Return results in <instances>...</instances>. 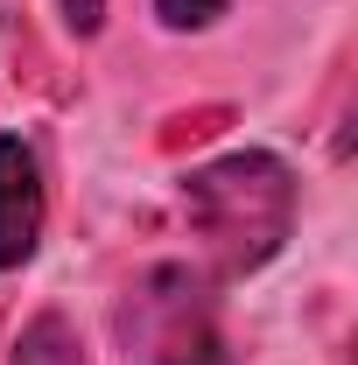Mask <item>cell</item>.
I'll list each match as a JSON object with an SVG mask.
<instances>
[{
  "mask_svg": "<svg viewBox=\"0 0 358 365\" xmlns=\"http://www.w3.org/2000/svg\"><path fill=\"white\" fill-rule=\"evenodd\" d=\"M148 7H155V21L169 36H204V29H218L232 14V0H148Z\"/></svg>",
  "mask_w": 358,
  "mask_h": 365,
  "instance_id": "obj_5",
  "label": "cell"
},
{
  "mask_svg": "<svg viewBox=\"0 0 358 365\" xmlns=\"http://www.w3.org/2000/svg\"><path fill=\"white\" fill-rule=\"evenodd\" d=\"M176 197H183V218L197 232V246H204V274L218 288L274 267L295 239V211H302L295 162L274 155V148H253V140L183 169Z\"/></svg>",
  "mask_w": 358,
  "mask_h": 365,
  "instance_id": "obj_1",
  "label": "cell"
},
{
  "mask_svg": "<svg viewBox=\"0 0 358 365\" xmlns=\"http://www.w3.org/2000/svg\"><path fill=\"white\" fill-rule=\"evenodd\" d=\"M49 232V182H43V155L29 134L0 127V274H21L43 253Z\"/></svg>",
  "mask_w": 358,
  "mask_h": 365,
  "instance_id": "obj_3",
  "label": "cell"
},
{
  "mask_svg": "<svg viewBox=\"0 0 358 365\" xmlns=\"http://www.w3.org/2000/svg\"><path fill=\"white\" fill-rule=\"evenodd\" d=\"M7 365H91V351H85L78 323L63 317V309H36V317L21 323V337H14Z\"/></svg>",
  "mask_w": 358,
  "mask_h": 365,
  "instance_id": "obj_4",
  "label": "cell"
},
{
  "mask_svg": "<svg viewBox=\"0 0 358 365\" xmlns=\"http://www.w3.org/2000/svg\"><path fill=\"white\" fill-rule=\"evenodd\" d=\"M120 344L134 365H239L225 337L218 281L190 260H155L120 295Z\"/></svg>",
  "mask_w": 358,
  "mask_h": 365,
  "instance_id": "obj_2",
  "label": "cell"
},
{
  "mask_svg": "<svg viewBox=\"0 0 358 365\" xmlns=\"http://www.w3.org/2000/svg\"><path fill=\"white\" fill-rule=\"evenodd\" d=\"M56 14H63V29H71L78 43H91V36L106 29V0H56Z\"/></svg>",
  "mask_w": 358,
  "mask_h": 365,
  "instance_id": "obj_6",
  "label": "cell"
}]
</instances>
